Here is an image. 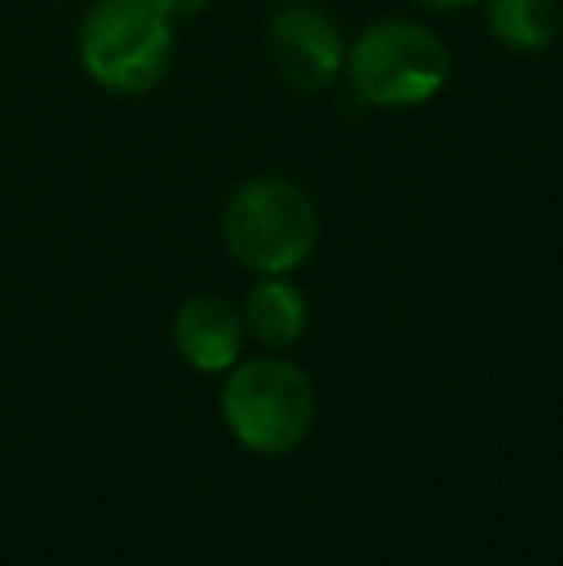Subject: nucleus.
<instances>
[{
  "label": "nucleus",
  "mask_w": 563,
  "mask_h": 566,
  "mask_svg": "<svg viewBox=\"0 0 563 566\" xmlns=\"http://www.w3.org/2000/svg\"><path fill=\"white\" fill-rule=\"evenodd\" d=\"M77 59L105 93L143 97L174 62V20L158 0H93L77 28Z\"/></svg>",
  "instance_id": "obj_1"
},
{
  "label": "nucleus",
  "mask_w": 563,
  "mask_h": 566,
  "mask_svg": "<svg viewBox=\"0 0 563 566\" xmlns=\"http://www.w3.org/2000/svg\"><path fill=\"white\" fill-rule=\"evenodd\" d=\"M220 235L232 259L256 274H293L321 239L313 197L285 178H251L225 201Z\"/></svg>",
  "instance_id": "obj_2"
},
{
  "label": "nucleus",
  "mask_w": 563,
  "mask_h": 566,
  "mask_svg": "<svg viewBox=\"0 0 563 566\" xmlns=\"http://www.w3.org/2000/svg\"><path fill=\"white\" fill-rule=\"evenodd\" d=\"M220 412L236 440L256 454H290L316 420L313 381L290 358L263 355L236 363L220 389Z\"/></svg>",
  "instance_id": "obj_3"
},
{
  "label": "nucleus",
  "mask_w": 563,
  "mask_h": 566,
  "mask_svg": "<svg viewBox=\"0 0 563 566\" xmlns=\"http://www.w3.org/2000/svg\"><path fill=\"white\" fill-rule=\"evenodd\" d=\"M344 74L363 105L417 108L428 105L448 82V46L417 20H375L355 35Z\"/></svg>",
  "instance_id": "obj_4"
},
{
  "label": "nucleus",
  "mask_w": 563,
  "mask_h": 566,
  "mask_svg": "<svg viewBox=\"0 0 563 566\" xmlns=\"http://www.w3.org/2000/svg\"><path fill=\"white\" fill-rule=\"evenodd\" d=\"M267 54L290 90L321 93L344 74L347 43L313 4H285L267 28Z\"/></svg>",
  "instance_id": "obj_5"
},
{
  "label": "nucleus",
  "mask_w": 563,
  "mask_h": 566,
  "mask_svg": "<svg viewBox=\"0 0 563 566\" xmlns=\"http://www.w3.org/2000/svg\"><path fill=\"white\" fill-rule=\"evenodd\" d=\"M243 313L217 293H197L174 316V347L201 374H228L243 350Z\"/></svg>",
  "instance_id": "obj_6"
},
{
  "label": "nucleus",
  "mask_w": 563,
  "mask_h": 566,
  "mask_svg": "<svg viewBox=\"0 0 563 566\" xmlns=\"http://www.w3.org/2000/svg\"><path fill=\"white\" fill-rule=\"evenodd\" d=\"M243 328L263 347H293L309 328V301L285 274H259L243 305Z\"/></svg>",
  "instance_id": "obj_7"
},
{
  "label": "nucleus",
  "mask_w": 563,
  "mask_h": 566,
  "mask_svg": "<svg viewBox=\"0 0 563 566\" xmlns=\"http://www.w3.org/2000/svg\"><path fill=\"white\" fill-rule=\"evenodd\" d=\"M487 28L502 46L518 54L549 51L563 28L556 0H490Z\"/></svg>",
  "instance_id": "obj_8"
},
{
  "label": "nucleus",
  "mask_w": 563,
  "mask_h": 566,
  "mask_svg": "<svg viewBox=\"0 0 563 566\" xmlns=\"http://www.w3.org/2000/svg\"><path fill=\"white\" fill-rule=\"evenodd\" d=\"M158 4H163V12L170 15V20H189V15L205 12L212 0H158Z\"/></svg>",
  "instance_id": "obj_9"
},
{
  "label": "nucleus",
  "mask_w": 563,
  "mask_h": 566,
  "mask_svg": "<svg viewBox=\"0 0 563 566\" xmlns=\"http://www.w3.org/2000/svg\"><path fill=\"white\" fill-rule=\"evenodd\" d=\"M421 8L428 12H463V8H471L475 0H417Z\"/></svg>",
  "instance_id": "obj_10"
},
{
  "label": "nucleus",
  "mask_w": 563,
  "mask_h": 566,
  "mask_svg": "<svg viewBox=\"0 0 563 566\" xmlns=\"http://www.w3.org/2000/svg\"><path fill=\"white\" fill-rule=\"evenodd\" d=\"M282 4H313V0H282Z\"/></svg>",
  "instance_id": "obj_11"
}]
</instances>
